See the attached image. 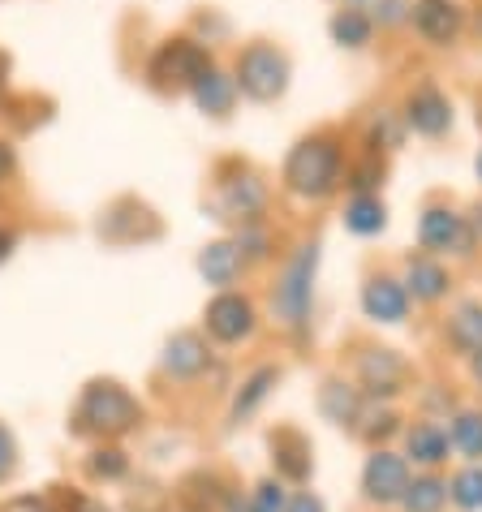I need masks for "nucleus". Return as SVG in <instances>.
<instances>
[{"label": "nucleus", "mask_w": 482, "mask_h": 512, "mask_svg": "<svg viewBox=\"0 0 482 512\" xmlns=\"http://www.w3.org/2000/svg\"><path fill=\"white\" fill-rule=\"evenodd\" d=\"M138 418H143L138 401L121 388V383H108V379H99L82 392L78 414H74L78 431H95V435H125Z\"/></svg>", "instance_id": "nucleus-1"}, {"label": "nucleus", "mask_w": 482, "mask_h": 512, "mask_svg": "<svg viewBox=\"0 0 482 512\" xmlns=\"http://www.w3.org/2000/svg\"><path fill=\"white\" fill-rule=\"evenodd\" d=\"M336 177H340V151L336 142L328 138H306L297 142L289 164H285V181L293 194H306V198H323L336 190Z\"/></svg>", "instance_id": "nucleus-2"}, {"label": "nucleus", "mask_w": 482, "mask_h": 512, "mask_svg": "<svg viewBox=\"0 0 482 512\" xmlns=\"http://www.w3.org/2000/svg\"><path fill=\"white\" fill-rule=\"evenodd\" d=\"M237 87L246 91L250 99L285 95V87H289V61L276 48L254 44V48L241 52V61H237Z\"/></svg>", "instance_id": "nucleus-3"}, {"label": "nucleus", "mask_w": 482, "mask_h": 512, "mask_svg": "<svg viewBox=\"0 0 482 512\" xmlns=\"http://www.w3.org/2000/svg\"><path fill=\"white\" fill-rule=\"evenodd\" d=\"M211 69L207 52L190 44V39H173V44H164L160 52L151 56V82L160 91H181V87H194L198 78H203Z\"/></svg>", "instance_id": "nucleus-4"}, {"label": "nucleus", "mask_w": 482, "mask_h": 512, "mask_svg": "<svg viewBox=\"0 0 482 512\" xmlns=\"http://www.w3.org/2000/svg\"><path fill=\"white\" fill-rule=\"evenodd\" d=\"M315 263H319V246H302L297 259L285 267V276L276 284V297H272V310L289 327H297L310 310V280H315Z\"/></svg>", "instance_id": "nucleus-5"}, {"label": "nucleus", "mask_w": 482, "mask_h": 512, "mask_svg": "<svg viewBox=\"0 0 482 512\" xmlns=\"http://www.w3.org/2000/svg\"><path fill=\"white\" fill-rule=\"evenodd\" d=\"M362 491L375 504H396L409 491V465L401 457H392V452H375L362 469Z\"/></svg>", "instance_id": "nucleus-6"}, {"label": "nucleus", "mask_w": 482, "mask_h": 512, "mask_svg": "<svg viewBox=\"0 0 482 512\" xmlns=\"http://www.w3.org/2000/svg\"><path fill=\"white\" fill-rule=\"evenodd\" d=\"M207 332L216 340H229V345L241 336H250L254 332V306L237 293H220L216 302L207 306Z\"/></svg>", "instance_id": "nucleus-7"}, {"label": "nucleus", "mask_w": 482, "mask_h": 512, "mask_svg": "<svg viewBox=\"0 0 482 512\" xmlns=\"http://www.w3.org/2000/svg\"><path fill=\"white\" fill-rule=\"evenodd\" d=\"M422 246L470 254V229L461 224V216H452V211H444V207H431L427 216H422Z\"/></svg>", "instance_id": "nucleus-8"}, {"label": "nucleus", "mask_w": 482, "mask_h": 512, "mask_svg": "<svg viewBox=\"0 0 482 512\" xmlns=\"http://www.w3.org/2000/svg\"><path fill=\"white\" fill-rule=\"evenodd\" d=\"M414 26L431 39V44H452L461 31V9L452 5V0H418Z\"/></svg>", "instance_id": "nucleus-9"}, {"label": "nucleus", "mask_w": 482, "mask_h": 512, "mask_svg": "<svg viewBox=\"0 0 482 512\" xmlns=\"http://www.w3.org/2000/svg\"><path fill=\"white\" fill-rule=\"evenodd\" d=\"M409 125H414L418 134H444L448 130V121H452V108H448V99L439 95L435 87H422V91H414L409 95Z\"/></svg>", "instance_id": "nucleus-10"}, {"label": "nucleus", "mask_w": 482, "mask_h": 512, "mask_svg": "<svg viewBox=\"0 0 482 512\" xmlns=\"http://www.w3.org/2000/svg\"><path fill=\"white\" fill-rule=\"evenodd\" d=\"M362 310L379 323H401L409 310V293L396 280H371L362 289Z\"/></svg>", "instance_id": "nucleus-11"}, {"label": "nucleus", "mask_w": 482, "mask_h": 512, "mask_svg": "<svg viewBox=\"0 0 482 512\" xmlns=\"http://www.w3.org/2000/svg\"><path fill=\"white\" fill-rule=\"evenodd\" d=\"M207 366V345L198 340L194 332H177L173 340L164 345V371L177 375V379H194L198 371Z\"/></svg>", "instance_id": "nucleus-12"}, {"label": "nucleus", "mask_w": 482, "mask_h": 512, "mask_svg": "<svg viewBox=\"0 0 482 512\" xmlns=\"http://www.w3.org/2000/svg\"><path fill=\"white\" fill-rule=\"evenodd\" d=\"M401 379H405V366H401V358H396L392 349H371L362 358V383L371 388L375 396L384 392V396H392L396 388H401Z\"/></svg>", "instance_id": "nucleus-13"}, {"label": "nucleus", "mask_w": 482, "mask_h": 512, "mask_svg": "<svg viewBox=\"0 0 482 512\" xmlns=\"http://www.w3.org/2000/svg\"><path fill=\"white\" fill-rule=\"evenodd\" d=\"M259 207H263V186H259V177L241 173V177H233V181H224V190H220V211H229V216H254Z\"/></svg>", "instance_id": "nucleus-14"}, {"label": "nucleus", "mask_w": 482, "mask_h": 512, "mask_svg": "<svg viewBox=\"0 0 482 512\" xmlns=\"http://www.w3.org/2000/svg\"><path fill=\"white\" fill-rule=\"evenodd\" d=\"M198 267H203V276L211 284H233L237 272H241V246H233V241H216V246L203 250Z\"/></svg>", "instance_id": "nucleus-15"}, {"label": "nucleus", "mask_w": 482, "mask_h": 512, "mask_svg": "<svg viewBox=\"0 0 482 512\" xmlns=\"http://www.w3.org/2000/svg\"><path fill=\"white\" fill-rule=\"evenodd\" d=\"M190 91H194V104L203 112H216V117L220 112H229V104H233V78H224L220 69H207Z\"/></svg>", "instance_id": "nucleus-16"}, {"label": "nucleus", "mask_w": 482, "mask_h": 512, "mask_svg": "<svg viewBox=\"0 0 482 512\" xmlns=\"http://www.w3.org/2000/svg\"><path fill=\"white\" fill-rule=\"evenodd\" d=\"M409 457L422 461V465L448 461V435L439 431L435 422H418L414 431H409Z\"/></svg>", "instance_id": "nucleus-17"}, {"label": "nucleus", "mask_w": 482, "mask_h": 512, "mask_svg": "<svg viewBox=\"0 0 482 512\" xmlns=\"http://www.w3.org/2000/svg\"><path fill=\"white\" fill-rule=\"evenodd\" d=\"M272 452H276V465H280V474H285V478L302 482V478L310 474V457H306L302 435H293V431L276 435V439H272Z\"/></svg>", "instance_id": "nucleus-18"}, {"label": "nucleus", "mask_w": 482, "mask_h": 512, "mask_svg": "<svg viewBox=\"0 0 482 512\" xmlns=\"http://www.w3.org/2000/svg\"><path fill=\"white\" fill-rule=\"evenodd\" d=\"M448 289V276L439 263H427V259H414L409 263V293L422 297V302H435L439 293Z\"/></svg>", "instance_id": "nucleus-19"}, {"label": "nucleus", "mask_w": 482, "mask_h": 512, "mask_svg": "<svg viewBox=\"0 0 482 512\" xmlns=\"http://www.w3.org/2000/svg\"><path fill=\"white\" fill-rule=\"evenodd\" d=\"M319 405H323V414H328V422H336V426L358 418V392H353L349 383H328L319 396Z\"/></svg>", "instance_id": "nucleus-20"}, {"label": "nucleus", "mask_w": 482, "mask_h": 512, "mask_svg": "<svg viewBox=\"0 0 482 512\" xmlns=\"http://www.w3.org/2000/svg\"><path fill=\"white\" fill-rule=\"evenodd\" d=\"M345 224H349L353 233H362V237L379 233V229H384V203L371 198V194H358L349 203V211H345Z\"/></svg>", "instance_id": "nucleus-21"}, {"label": "nucleus", "mask_w": 482, "mask_h": 512, "mask_svg": "<svg viewBox=\"0 0 482 512\" xmlns=\"http://www.w3.org/2000/svg\"><path fill=\"white\" fill-rule=\"evenodd\" d=\"M448 500V487L444 482H435V478H418V482H409V491L401 495V504L405 512H439Z\"/></svg>", "instance_id": "nucleus-22"}, {"label": "nucleus", "mask_w": 482, "mask_h": 512, "mask_svg": "<svg viewBox=\"0 0 482 512\" xmlns=\"http://www.w3.org/2000/svg\"><path fill=\"white\" fill-rule=\"evenodd\" d=\"M332 35H336V44L362 48L366 39H371V22H366L358 9H345V13H336L332 18Z\"/></svg>", "instance_id": "nucleus-23"}, {"label": "nucleus", "mask_w": 482, "mask_h": 512, "mask_svg": "<svg viewBox=\"0 0 482 512\" xmlns=\"http://www.w3.org/2000/svg\"><path fill=\"white\" fill-rule=\"evenodd\" d=\"M452 340L461 349H482V306H461L457 319H452Z\"/></svg>", "instance_id": "nucleus-24"}, {"label": "nucleus", "mask_w": 482, "mask_h": 512, "mask_svg": "<svg viewBox=\"0 0 482 512\" xmlns=\"http://www.w3.org/2000/svg\"><path fill=\"white\" fill-rule=\"evenodd\" d=\"M448 495H452L457 508H470V512L482 508V469H461V474L452 478Z\"/></svg>", "instance_id": "nucleus-25"}, {"label": "nucleus", "mask_w": 482, "mask_h": 512, "mask_svg": "<svg viewBox=\"0 0 482 512\" xmlns=\"http://www.w3.org/2000/svg\"><path fill=\"white\" fill-rule=\"evenodd\" d=\"M272 383H276V371H272V366H267V371H259V375H254V379L246 383V392L237 396V405H233V422L250 418V414H254V405L263 401V396H267V388H272Z\"/></svg>", "instance_id": "nucleus-26"}, {"label": "nucleus", "mask_w": 482, "mask_h": 512, "mask_svg": "<svg viewBox=\"0 0 482 512\" xmlns=\"http://www.w3.org/2000/svg\"><path fill=\"white\" fill-rule=\"evenodd\" d=\"M452 444H457L465 457H482V414H461L452 426Z\"/></svg>", "instance_id": "nucleus-27"}, {"label": "nucleus", "mask_w": 482, "mask_h": 512, "mask_svg": "<svg viewBox=\"0 0 482 512\" xmlns=\"http://www.w3.org/2000/svg\"><path fill=\"white\" fill-rule=\"evenodd\" d=\"M289 504H285V487L280 482H263L259 491H254V500H250V508L246 512H285Z\"/></svg>", "instance_id": "nucleus-28"}, {"label": "nucleus", "mask_w": 482, "mask_h": 512, "mask_svg": "<svg viewBox=\"0 0 482 512\" xmlns=\"http://www.w3.org/2000/svg\"><path fill=\"white\" fill-rule=\"evenodd\" d=\"M91 474L95 478H121L125 474V457L117 448H99L95 457H91Z\"/></svg>", "instance_id": "nucleus-29"}, {"label": "nucleus", "mask_w": 482, "mask_h": 512, "mask_svg": "<svg viewBox=\"0 0 482 512\" xmlns=\"http://www.w3.org/2000/svg\"><path fill=\"white\" fill-rule=\"evenodd\" d=\"M13 457H18V448H13V439H9L5 426H0V478L13 474Z\"/></svg>", "instance_id": "nucleus-30"}, {"label": "nucleus", "mask_w": 482, "mask_h": 512, "mask_svg": "<svg viewBox=\"0 0 482 512\" xmlns=\"http://www.w3.org/2000/svg\"><path fill=\"white\" fill-rule=\"evenodd\" d=\"M5 512H52L48 500H35V495H18V500H9Z\"/></svg>", "instance_id": "nucleus-31"}, {"label": "nucleus", "mask_w": 482, "mask_h": 512, "mask_svg": "<svg viewBox=\"0 0 482 512\" xmlns=\"http://www.w3.org/2000/svg\"><path fill=\"white\" fill-rule=\"evenodd\" d=\"M285 512H323V500L319 495H310V491H302V495H293Z\"/></svg>", "instance_id": "nucleus-32"}, {"label": "nucleus", "mask_w": 482, "mask_h": 512, "mask_svg": "<svg viewBox=\"0 0 482 512\" xmlns=\"http://www.w3.org/2000/svg\"><path fill=\"white\" fill-rule=\"evenodd\" d=\"M9 254H13V233H9V229H0V263H5Z\"/></svg>", "instance_id": "nucleus-33"}, {"label": "nucleus", "mask_w": 482, "mask_h": 512, "mask_svg": "<svg viewBox=\"0 0 482 512\" xmlns=\"http://www.w3.org/2000/svg\"><path fill=\"white\" fill-rule=\"evenodd\" d=\"M9 168H13V151L5 147V142H0V177H5V173H9Z\"/></svg>", "instance_id": "nucleus-34"}, {"label": "nucleus", "mask_w": 482, "mask_h": 512, "mask_svg": "<svg viewBox=\"0 0 482 512\" xmlns=\"http://www.w3.org/2000/svg\"><path fill=\"white\" fill-rule=\"evenodd\" d=\"M474 375L482 379V349H474Z\"/></svg>", "instance_id": "nucleus-35"}, {"label": "nucleus", "mask_w": 482, "mask_h": 512, "mask_svg": "<svg viewBox=\"0 0 482 512\" xmlns=\"http://www.w3.org/2000/svg\"><path fill=\"white\" fill-rule=\"evenodd\" d=\"M78 512H108V508H104V504H82Z\"/></svg>", "instance_id": "nucleus-36"}, {"label": "nucleus", "mask_w": 482, "mask_h": 512, "mask_svg": "<svg viewBox=\"0 0 482 512\" xmlns=\"http://www.w3.org/2000/svg\"><path fill=\"white\" fill-rule=\"evenodd\" d=\"M5 69H9V61H5V56H0V91H5Z\"/></svg>", "instance_id": "nucleus-37"}, {"label": "nucleus", "mask_w": 482, "mask_h": 512, "mask_svg": "<svg viewBox=\"0 0 482 512\" xmlns=\"http://www.w3.org/2000/svg\"><path fill=\"white\" fill-rule=\"evenodd\" d=\"M478 173H482V155H478Z\"/></svg>", "instance_id": "nucleus-38"}]
</instances>
